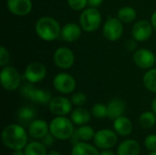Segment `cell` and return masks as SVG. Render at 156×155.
I'll return each mask as SVG.
<instances>
[{
    "label": "cell",
    "mask_w": 156,
    "mask_h": 155,
    "mask_svg": "<svg viewBox=\"0 0 156 155\" xmlns=\"http://www.w3.org/2000/svg\"><path fill=\"white\" fill-rule=\"evenodd\" d=\"M3 144L12 150H23L27 144V132L20 124H9L5 126L1 134Z\"/></svg>",
    "instance_id": "1"
},
{
    "label": "cell",
    "mask_w": 156,
    "mask_h": 155,
    "mask_svg": "<svg viewBox=\"0 0 156 155\" xmlns=\"http://www.w3.org/2000/svg\"><path fill=\"white\" fill-rule=\"evenodd\" d=\"M37 35L44 41H54L60 37L61 27L59 23L53 17L42 16L35 26Z\"/></svg>",
    "instance_id": "2"
},
{
    "label": "cell",
    "mask_w": 156,
    "mask_h": 155,
    "mask_svg": "<svg viewBox=\"0 0 156 155\" xmlns=\"http://www.w3.org/2000/svg\"><path fill=\"white\" fill-rule=\"evenodd\" d=\"M73 122L66 116H56L49 123V132L59 141L69 140L75 129Z\"/></svg>",
    "instance_id": "3"
},
{
    "label": "cell",
    "mask_w": 156,
    "mask_h": 155,
    "mask_svg": "<svg viewBox=\"0 0 156 155\" xmlns=\"http://www.w3.org/2000/svg\"><path fill=\"white\" fill-rule=\"evenodd\" d=\"M101 23V14L97 7H89L82 10L80 16V25L85 32L96 31Z\"/></svg>",
    "instance_id": "4"
},
{
    "label": "cell",
    "mask_w": 156,
    "mask_h": 155,
    "mask_svg": "<svg viewBox=\"0 0 156 155\" xmlns=\"http://www.w3.org/2000/svg\"><path fill=\"white\" fill-rule=\"evenodd\" d=\"M20 92L25 98L30 100L31 101L37 104L47 105L49 104L51 100V95L48 90L36 88L33 83L24 85L21 88Z\"/></svg>",
    "instance_id": "5"
},
{
    "label": "cell",
    "mask_w": 156,
    "mask_h": 155,
    "mask_svg": "<svg viewBox=\"0 0 156 155\" xmlns=\"http://www.w3.org/2000/svg\"><path fill=\"white\" fill-rule=\"evenodd\" d=\"M0 82L7 91H14L20 87L21 77L17 69L11 66H5L0 72Z\"/></svg>",
    "instance_id": "6"
},
{
    "label": "cell",
    "mask_w": 156,
    "mask_h": 155,
    "mask_svg": "<svg viewBox=\"0 0 156 155\" xmlns=\"http://www.w3.org/2000/svg\"><path fill=\"white\" fill-rule=\"evenodd\" d=\"M93 142L95 146L101 150H109L113 148L118 142L117 133L110 129H102L96 132Z\"/></svg>",
    "instance_id": "7"
},
{
    "label": "cell",
    "mask_w": 156,
    "mask_h": 155,
    "mask_svg": "<svg viewBox=\"0 0 156 155\" xmlns=\"http://www.w3.org/2000/svg\"><path fill=\"white\" fill-rule=\"evenodd\" d=\"M53 87L61 94H70L75 90L77 82L75 78L70 74L61 72L54 77Z\"/></svg>",
    "instance_id": "8"
},
{
    "label": "cell",
    "mask_w": 156,
    "mask_h": 155,
    "mask_svg": "<svg viewBox=\"0 0 156 155\" xmlns=\"http://www.w3.org/2000/svg\"><path fill=\"white\" fill-rule=\"evenodd\" d=\"M123 23L118 17L109 18L103 25L102 34L109 41H116L120 39L123 33Z\"/></svg>",
    "instance_id": "9"
},
{
    "label": "cell",
    "mask_w": 156,
    "mask_h": 155,
    "mask_svg": "<svg viewBox=\"0 0 156 155\" xmlns=\"http://www.w3.org/2000/svg\"><path fill=\"white\" fill-rule=\"evenodd\" d=\"M53 58L55 65L62 69H70L75 62V56L73 51L65 47L57 48L54 52Z\"/></svg>",
    "instance_id": "10"
},
{
    "label": "cell",
    "mask_w": 156,
    "mask_h": 155,
    "mask_svg": "<svg viewBox=\"0 0 156 155\" xmlns=\"http://www.w3.org/2000/svg\"><path fill=\"white\" fill-rule=\"evenodd\" d=\"M47 74V69L46 66L38 61L31 62L27 65V67L25 69L24 76L26 79L29 83H38L42 81Z\"/></svg>",
    "instance_id": "11"
},
{
    "label": "cell",
    "mask_w": 156,
    "mask_h": 155,
    "mask_svg": "<svg viewBox=\"0 0 156 155\" xmlns=\"http://www.w3.org/2000/svg\"><path fill=\"white\" fill-rule=\"evenodd\" d=\"M72 102L66 97L58 96L51 99L48 107L49 111L55 116H66L72 111Z\"/></svg>",
    "instance_id": "12"
},
{
    "label": "cell",
    "mask_w": 156,
    "mask_h": 155,
    "mask_svg": "<svg viewBox=\"0 0 156 155\" xmlns=\"http://www.w3.org/2000/svg\"><path fill=\"white\" fill-rule=\"evenodd\" d=\"M153 31L154 27L151 21L140 20L133 25L132 28V36L135 41L144 42L152 37Z\"/></svg>",
    "instance_id": "13"
},
{
    "label": "cell",
    "mask_w": 156,
    "mask_h": 155,
    "mask_svg": "<svg viewBox=\"0 0 156 155\" xmlns=\"http://www.w3.org/2000/svg\"><path fill=\"white\" fill-rule=\"evenodd\" d=\"M133 61L137 67L143 69H150L156 62L155 55L147 48L137 49L133 54Z\"/></svg>",
    "instance_id": "14"
},
{
    "label": "cell",
    "mask_w": 156,
    "mask_h": 155,
    "mask_svg": "<svg viewBox=\"0 0 156 155\" xmlns=\"http://www.w3.org/2000/svg\"><path fill=\"white\" fill-rule=\"evenodd\" d=\"M6 6L13 15L23 16L32 11L33 4L31 0H7Z\"/></svg>",
    "instance_id": "15"
},
{
    "label": "cell",
    "mask_w": 156,
    "mask_h": 155,
    "mask_svg": "<svg viewBox=\"0 0 156 155\" xmlns=\"http://www.w3.org/2000/svg\"><path fill=\"white\" fill-rule=\"evenodd\" d=\"M49 132V124L41 119H35L28 125V134L36 140H41Z\"/></svg>",
    "instance_id": "16"
},
{
    "label": "cell",
    "mask_w": 156,
    "mask_h": 155,
    "mask_svg": "<svg viewBox=\"0 0 156 155\" xmlns=\"http://www.w3.org/2000/svg\"><path fill=\"white\" fill-rule=\"evenodd\" d=\"M81 32H82V28L80 25L69 22L61 27L60 37L64 41L71 43L78 40L80 37Z\"/></svg>",
    "instance_id": "17"
},
{
    "label": "cell",
    "mask_w": 156,
    "mask_h": 155,
    "mask_svg": "<svg viewBox=\"0 0 156 155\" xmlns=\"http://www.w3.org/2000/svg\"><path fill=\"white\" fill-rule=\"evenodd\" d=\"M113 129L118 135L126 137V136H129L133 132V124L128 117L122 115L114 120Z\"/></svg>",
    "instance_id": "18"
},
{
    "label": "cell",
    "mask_w": 156,
    "mask_h": 155,
    "mask_svg": "<svg viewBox=\"0 0 156 155\" xmlns=\"http://www.w3.org/2000/svg\"><path fill=\"white\" fill-rule=\"evenodd\" d=\"M140 144L133 139L124 140L117 147V155H140Z\"/></svg>",
    "instance_id": "19"
},
{
    "label": "cell",
    "mask_w": 156,
    "mask_h": 155,
    "mask_svg": "<svg viewBox=\"0 0 156 155\" xmlns=\"http://www.w3.org/2000/svg\"><path fill=\"white\" fill-rule=\"evenodd\" d=\"M125 102L122 99H112L107 104V111H108V118L112 120H115L123 115L125 111Z\"/></svg>",
    "instance_id": "20"
},
{
    "label": "cell",
    "mask_w": 156,
    "mask_h": 155,
    "mask_svg": "<svg viewBox=\"0 0 156 155\" xmlns=\"http://www.w3.org/2000/svg\"><path fill=\"white\" fill-rule=\"evenodd\" d=\"M91 113L82 107H78L70 112V120L76 125L82 126L90 122L91 119Z\"/></svg>",
    "instance_id": "21"
},
{
    "label": "cell",
    "mask_w": 156,
    "mask_h": 155,
    "mask_svg": "<svg viewBox=\"0 0 156 155\" xmlns=\"http://www.w3.org/2000/svg\"><path fill=\"white\" fill-rule=\"evenodd\" d=\"M70 155H100L98 148L85 142H80L73 145Z\"/></svg>",
    "instance_id": "22"
},
{
    "label": "cell",
    "mask_w": 156,
    "mask_h": 155,
    "mask_svg": "<svg viewBox=\"0 0 156 155\" xmlns=\"http://www.w3.org/2000/svg\"><path fill=\"white\" fill-rule=\"evenodd\" d=\"M36 114H37V112L34 108H32L30 106H25V107H22L18 111L17 118L21 124L29 125L35 120Z\"/></svg>",
    "instance_id": "23"
},
{
    "label": "cell",
    "mask_w": 156,
    "mask_h": 155,
    "mask_svg": "<svg viewBox=\"0 0 156 155\" xmlns=\"http://www.w3.org/2000/svg\"><path fill=\"white\" fill-rule=\"evenodd\" d=\"M136 16H137L136 10L129 5L121 7L118 11V16H117V17L124 24H129L133 22L136 19Z\"/></svg>",
    "instance_id": "24"
},
{
    "label": "cell",
    "mask_w": 156,
    "mask_h": 155,
    "mask_svg": "<svg viewBox=\"0 0 156 155\" xmlns=\"http://www.w3.org/2000/svg\"><path fill=\"white\" fill-rule=\"evenodd\" d=\"M25 155H48L47 147L40 142H31L24 149Z\"/></svg>",
    "instance_id": "25"
},
{
    "label": "cell",
    "mask_w": 156,
    "mask_h": 155,
    "mask_svg": "<svg viewBox=\"0 0 156 155\" xmlns=\"http://www.w3.org/2000/svg\"><path fill=\"white\" fill-rule=\"evenodd\" d=\"M143 82L146 90L156 93V69H150L144 74Z\"/></svg>",
    "instance_id": "26"
},
{
    "label": "cell",
    "mask_w": 156,
    "mask_h": 155,
    "mask_svg": "<svg viewBox=\"0 0 156 155\" xmlns=\"http://www.w3.org/2000/svg\"><path fill=\"white\" fill-rule=\"evenodd\" d=\"M139 123L144 129H151L156 124V114L152 111H145L141 114Z\"/></svg>",
    "instance_id": "27"
},
{
    "label": "cell",
    "mask_w": 156,
    "mask_h": 155,
    "mask_svg": "<svg viewBox=\"0 0 156 155\" xmlns=\"http://www.w3.org/2000/svg\"><path fill=\"white\" fill-rule=\"evenodd\" d=\"M78 135L80 136V140L83 141V142H87V141H90V140H93L94 138V135H95V132H94V129L91 127V126H89V125H82V126H80L77 130H76Z\"/></svg>",
    "instance_id": "28"
},
{
    "label": "cell",
    "mask_w": 156,
    "mask_h": 155,
    "mask_svg": "<svg viewBox=\"0 0 156 155\" xmlns=\"http://www.w3.org/2000/svg\"><path fill=\"white\" fill-rule=\"evenodd\" d=\"M91 114L93 117L97 119H104L108 117V111H107V105H104L102 103H96L91 108Z\"/></svg>",
    "instance_id": "29"
},
{
    "label": "cell",
    "mask_w": 156,
    "mask_h": 155,
    "mask_svg": "<svg viewBox=\"0 0 156 155\" xmlns=\"http://www.w3.org/2000/svg\"><path fill=\"white\" fill-rule=\"evenodd\" d=\"M70 100L73 105L77 107H82L87 102V96L83 92H77L71 96Z\"/></svg>",
    "instance_id": "30"
},
{
    "label": "cell",
    "mask_w": 156,
    "mask_h": 155,
    "mask_svg": "<svg viewBox=\"0 0 156 155\" xmlns=\"http://www.w3.org/2000/svg\"><path fill=\"white\" fill-rule=\"evenodd\" d=\"M69 6L75 11L84 10L88 5V0H67Z\"/></svg>",
    "instance_id": "31"
},
{
    "label": "cell",
    "mask_w": 156,
    "mask_h": 155,
    "mask_svg": "<svg viewBox=\"0 0 156 155\" xmlns=\"http://www.w3.org/2000/svg\"><path fill=\"white\" fill-rule=\"evenodd\" d=\"M144 146L150 152L156 151V134H150L144 139Z\"/></svg>",
    "instance_id": "32"
},
{
    "label": "cell",
    "mask_w": 156,
    "mask_h": 155,
    "mask_svg": "<svg viewBox=\"0 0 156 155\" xmlns=\"http://www.w3.org/2000/svg\"><path fill=\"white\" fill-rule=\"evenodd\" d=\"M9 58H10V56H9L8 50L4 46H1V48H0V66L2 68L5 67L8 63Z\"/></svg>",
    "instance_id": "33"
},
{
    "label": "cell",
    "mask_w": 156,
    "mask_h": 155,
    "mask_svg": "<svg viewBox=\"0 0 156 155\" xmlns=\"http://www.w3.org/2000/svg\"><path fill=\"white\" fill-rule=\"evenodd\" d=\"M55 137L50 133V132H48L44 138H42L41 139V143L46 146V147H50V146H52L53 145V143H54V141H55Z\"/></svg>",
    "instance_id": "34"
},
{
    "label": "cell",
    "mask_w": 156,
    "mask_h": 155,
    "mask_svg": "<svg viewBox=\"0 0 156 155\" xmlns=\"http://www.w3.org/2000/svg\"><path fill=\"white\" fill-rule=\"evenodd\" d=\"M103 0H88V5L90 7H99L102 4Z\"/></svg>",
    "instance_id": "35"
},
{
    "label": "cell",
    "mask_w": 156,
    "mask_h": 155,
    "mask_svg": "<svg viewBox=\"0 0 156 155\" xmlns=\"http://www.w3.org/2000/svg\"><path fill=\"white\" fill-rule=\"evenodd\" d=\"M151 23L153 25V27L154 29L156 31V11L152 15V17H151Z\"/></svg>",
    "instance_id": "36"
},
{
    "label": "cell",
    "mask_w": 156,
    "mask_h": 155,
    "mask_svg": "<svg viewBox=\"0 0 156 155\" xmlns=\"http://www.w3.org/2000/svg\"><path fill=\"white\" fill-rule=\"evenodd\" d=\"M100 155H116V153L113 151H111V149H109V150H103L101 153H100Z\"/></svg>",
    "instance_id": "37"
},
{
    "label": "cell",
    "mask_w": 156,
    "mask_h": 155,
    "mask_svg": "<svg viewBox=\"0 0 156 155\" xmlns=\"http://www.w3.org/2000/svg\"><path fill=\"white\" fill-rule=\"evenodd\" d=\"M151 107H152V111H154V112L156 114V97L154 99V100H153Z\"/></svg>",
    "instance_id": "38"
},
{
    "label": "cell",
    "mask_w": 156,
    "mask_h": 155,
    "mask_svg": "<svg viewBox=\"0 0 156 155\" xmlns=\"http://www.w3.org/2000/svg\"><path fill=\"white\" fill-rule=\"evenodd\" d=\"M11 155H25V153L22 150H16V151H13Z\"/></svg>",
    "instance_id": "39"
},
{
    "label": "cell",
    "mask_w": 156,
    "mask_h": 155,
    "mask_svg": "<svg viewBox=\"0 0 156 155\" xmlns=\"http://www.w3.org/2000/svg\"><path fill=\"white\" fill-rule=\"evenodd\" d=\"M48 155H61L58 152H57V151H50V152H48Z\"/></svg>",
    "instance_id": "40"
},
{
    "label": "cell",
    "mask_w": 156,
    "mask_h": 155,
    "mask_svg": "<svg viewBox=\"0 0 156 155\" xmlns=\"http://www.w3.org/2000/svg\"><path fill=\"white\" fill-rule=\"evenodd\" d=\"M148 155H156V151H154V152H150V153Z\"/></svg>",
    "instance_id": "41"
},
{
    "label": "cell",
    "mask_w": 156,
    "mask_h": 155,
    "mask_svg": "<svg viewBox=\"0 0 156 155\" xmlns=\"http://www.w3.org/2000/svg\"><path fill=\"white\" fill-rule=\"evenodd\" d=\"M155 59H156V54H155Z\"/></svg>",
    "instance_id": "42"
}]
</instances>
